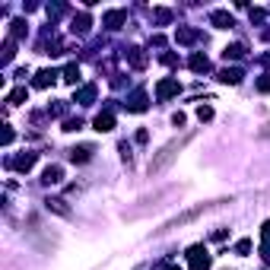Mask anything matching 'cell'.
<instances>
[{
  "label": "cell",
  "mask_w": 270,
  "mask_h": 270,
  "mask_svg": "<svg viewBox=\"0 0 270 270\" xmlns=\"http://www.w3.org/2000/svg\"><path fill=\"white\" fill-rule=\"evenodd\" d=\"M185 143H188V140H172V143H168L165 150H162L159 156L150 162V172H162V168H165L168 162H172V159H175V156H178V153H181V146H185Z\"/></svg>",
  "instance_id": "1"
},
{
  "label": "cell",
  "mask_w": 270,
  "mask_h": 270,
  "mask_svg": "<svg viewBox=\"0 0 270 270\" xmlns=\"http://www.w3.org/2000/svg\"><path fill=\"white\" fill-rule=\"evenodd\" d=\"M188 261H191V270H210V254H207L204 245L188 248Z\"/></svg>",
  "instance_id": "2"
},
{
  "label": "cell",
  "mask_w": 270,
  "mask_h": 270,
  "mask_svg": "<svg viewBox=\"0 0 270 270\" xmlns=\"http://www.w3.org/2000/svg\"><path fill=\"white\" fill-rule=\"evenodd\" d=\"M178 92H181V83H178V80H172V77L162 80V83L156 86V99H159V102H168V99H175Z\"/></svg>",
  "instance_id": "3"
},
{
  "label": "cell",
  "mask_w": 270,
  "mask_h": 270,
  "mask_svg": "<svg viewBox=\"0 0 270 270\" xmlns=\"http://www.w3.org/2000/svg\"><path fill=\"white\" fill-rule=\"evenodd\" d=\"M92 127H96L99 134H108V131H114V114H111V111H102V114H96Z\"/></svg>",
  "instance_id": "4"
},
{
  "label": "cell",
  "mask_w": 270,
  "mask_h": 270,
  "mask_svg": "<svg viewBox=\"0 0 270 270\" xmlns=\"http://www.w3.org/2000/svg\"><path fill=\"white\" fill-rule=\"evenodd\" d=\"M35 159H38V153H23V156L13 159V168H16V172H29V168L35 165Z\"/></svg>",
  "instance_id": "5"
},
{
  "label": "cell",
  "mask_w": 270,
  "mask_h": 270,
  "mask_svg": "<svg viewBox=\"0 0 270 270\" xmlns=\"http://www.w3.org/2000/svg\"><path fill=\"white\" fill-rule=\"evenodd\" d=\"M242 77H245V73H242L239 67H226V70L219 73V80H222V83H229V86H239Z\"/></svg>",
  "instance_id": "6"
},
{
  "label": "cell",
  "mask_w": 270,
  "mask_h": 270,
  "mask_svg": "<svg viewBox=\"0 0 270 270\" xmlns=\"http://www.w3.org/2000/svg\"><path fill=\"white\" fill-rule=\"evenodd\" d=\"M210 23L216 26V29H229V26H232V16H229L226 10H213L210 13Z\"/></svg>",
  "instance_id": "7"
},
{
  "label": "cell",
  "mask_w": 270,
  "mask_h": 270,
  "mask_svg": "<svg viewBox=\"0 0 270 270\" xmlns=\"http://www.w3.org/2000/svg\"><path fill=\"white\" fill-rule=\"evenodd\" d=\"M127 108H131V111H146V92L137 89L131 99H127Z\"/></svg>",
  "instance_id": "8"
},
{
  "label": "cell",
  "mask_w": 270,
  "mask_h": 270,
  "mask_svg": "<svg viewBox=\"0 0 270 270\" xmlns=\"http://www.w3.org/2000/svg\"><path fill=\"white\" fill-rule=\"evenodd\" d=\"M54 77H57L54 70H38L35 73V86H38V89H48V86L54 83Z\"/></svg>",
  "instance_id": "9"
},
{
  "label": "cell",
  "mask_w": 270,
  "mask_h": 270,
  "mask_svg": "<svg viewBox=\"0 0 270 270\" xmlns=\"http://www.w3.org/2000/svg\"><path fill=\"white\" fill-rule=\"evenodd\" d=\"M60 178H64L60 165H48V168H45V175H42V181H45V185H57Z\"/></svg>",
  "instance_id": "10"
},
{
  "label": "cell",
  "mask_w": 270,
  "mask_h": 270,
  "mask_svg": "<svg viewBox=\"0 0 270 270\" xmlns=\"http://www.w3.org/2000/svg\"><path fill=\"white\" fill-rule=\"evenodd\" d=\"M127 60H131L137 70H143V67H146V54L140 51V48H131V51H127Z\"/></svg>",
  "instance_id": "11"
},
{
  "label": "cell",
  "mask_w": 270,
  "mask_h": 270,
  "mask_svg": "<svg viewBox=\"0 0 270 270\" xmlns=\"http://www.w3.org/2000/svg\"><path fill=\"white\" fill-rule=\"evenodd\" d=\"M121 23H124V10H111V13H105V26H108V29H118Z\"/></svg>",
  "instance_id": "12"
},
{
  "label": "cell",
  "mask_w": 270,
  "mask_h": 270,
  "mask_svg": "<svg viewBox=\"0 0 270 270\" xmlns=\"http://www.w3.org/2000/svg\"><path fill=\"white\" fill-rule=\"evenodd\" d=\"M191 70L194 73H207V70H210V60H207L204 54H194V57H191Z\"/></svg>",
  "instance_id": "13"
},
{
  "label": "cell",
  "mask_w": 270,
  "mask_h": 270,
  "mask_svg": "<svg viewBox=\"0 0 270 270\" xmlns=\"http://www.w3.org/2000/svg\"><path fill=\"white\" fill-rule=\"evenodd\" d=\"M92 19L86 16V13H80V16H73V32H89Z\"/></svg>",
  "instance_id": "14"
},
{
  "label": "cell",
  "mask_w": 270,
  "mask_h": 270,
  "mask_svg": "<svg viewBox=\"0 0 270 270\" xmlns=\"http://www.w3.org/2000/svg\"><path fill=\"white\" fill-rule=\"evenodd\" d=\"M92 156V146H77V150H70V159L73 162H86Z\"/></svg>",
  "instance_id": "15"
},
{
  "label": "cell",
  "mask_w": 270,
  "mask_h": 270,
  "mask_svg": "<svg viewBox=\"0 0 270 270\" xmlns=\"http://www.w3.org/2000/svg\"><path fill=\"white\" fill-rule=\"evenodd\" d=\"M92 99H96V86H83V89L77 92V102H83V105H89Z\"/></svg>",
  "instance_id": "16"
},
{
  "label": "cell",
  "mask_w": 270,
  "mask_h": 270,
  "mask_svg": "<svg viewBox=\"0 0 270 270\" xmlns=\"http://www.w3.org/2000/svg\"><path fill=\"white\" fill-rule=\"evenodd\" d=\"M26 96H29V92H26V86H16V89L10 92V99H6V102H10V105H23Z\"/></svg>",
  "instance_id": "17"
},
{
  "label": "cell",
  "mask_w": 270,
  "mask_h": 270,
  "mask_svg": "<svg viewBox=\"0 0 270 270\" xmlns=\"http://www.w3.org/2000/svg\"><path fill=\"white\" fill-rule=\"evenodd\" d=\"M64 80L77 86V83H80V67H77V64H67V67H64Z\"/></svg>",
  "instance_id": "18"
},
{
  "label": "cell",
  "mask_w": 270,
  "mask_h": 270,
  "mask_svg": "<svg viewBox=\"0 0 270 270\" xmlns=\"http://www.w3.org/2000/svg\"><path fill=\"white\" fill-rule=\"evenodd\" d=\"M194 38H197V35H194L191 29H178V32H175V42H181V45H191Z\"/></svg>",
  "instance_id": "19"
},
{
  "label": "cell",
  "mask_w": 270,
  "mask_h": 270,
  "mask_svg": "<svg viewBox=\"0 0 270 270\" xmlns=\"http://www.w3.org/2000/svg\"><path fill=\"white\" fill-rule=\"evenodd\" d=\"M242 54H245V45H229V48L226 51H222V57H242Z\"/></svg>",
  "instance_id": "20"
},
{
  "label": "cell",
  "mask_w": 270,
  "mask_h": 270,
  "mask_svg": "<svg viewBox=\"0 0 270 270\" xmlns=\"http://www.w3.org/2000/svg\"><path fill=\"white\" fill-rule=\"evenodd\" d=\"M48 210H57L60 216H70V210L64 207V200H48Z\"/></svg>",
  "instance_id": "21"
},
{
  "label": "cell",
  "mask_w": 270,
  "mask_h": 270,
  "mask_svg": "<svg viewBox=\"0 0 270 270\" xmlns=\"http://www.w3.org/2000/svg\"><path fill=\"white\" fill-rule=\"evenodd\" d=\"M251 251V239H242V242H235V254H248Z\"/></svg>",
  "instance_id": "22"
},
{
  "label": "cell",
  "mask_w": 270,
  "mask_h": 270,
  "mask_svg": "<svg viewBox=\"0 0 270 270\" xmlns=\"http://www.w3.org/2000/svg\"><path fill=\"white\" fill-rule=\"evenodd\" d=\"M197 118H200V121H213V108H210V105H200V108H197Z\"/></svg>",
  "instance_id": "23"
},
{
  "label": "cell",
  "mask_w": 270,
  "mask_h": 270,
  "mask_svg": "<svg viewBox=\"0 0 270 270\" xmlns=\"http://www.w3.org/2000/svg\"><path fill=\"white\" fill-rule=\"evenodd\" d=\"M258 89L261 92H270V73H264V77L258 80Z\"/></svg>",
  "instance_id": "24"
},
{
  "label": "cell",
  "mask_w": 270,
  "mask_h": 270,
  "mask_svg": "<svg viewBox=\"0 0 270 270\" xmlns=\"http://www.w3.org/2000/svg\"><path fill=\"white\" fill-rule=\"evenodd\" d=\"M261 239H264V245H270V219L264 222V229H261Z\"/></svg>",
  "instance_id": "25"
},
{
  "label": "cell",
  "mask_w": 270,
  "mask_h": 270,
  "mask_svg": "<svg viewBox=\"0 0 270 270\" xmlns=\"http://www.w3.org/2000/svg\"><path fill=\"white\" fill-rule=\"evenodd\" d=\"M172 124H175V127L185 124V111H175V114H172Z\"/></svg>",
  "instance_id": "26"
},
{
  "label": "cell",
  "mask_w": 270,
  "mask_h": 270,
  "mask_svg": "<svg viewBox=\"0 0 270 270\" xmlns=\"http://www.w3.org/2000/svg\"><path fill=\"white\" fill-rule=\"evenodd\" d=\"M156 19H159V23H168V19H172V13H168V10H156Z\"/></svg>",
  "instance_id": "27"
},
{
  "label": "cell",
  "mask_w": 270,
  "mask_h": 270,
  "mask_svg": "<svg viewBox=\"0 0 270 270\" xmlns=\"http://www.w3.org/2000/svg\"><path fill=\"white\" fill-rule=\"evenodd\" d=\"M13 143V131H10V127H3V146H10Z\"/></svg>",
  "instance_id": "28"
},
{
  "label": "cell",
  "mask_w": 270,
  "mask_h": 270,
  "mask_svg": "<svg viewBox=\"0 0 270 270\" xmlns=\"http://www.w3.org/2000/svg\"><path fill=\"white\" fill-rule=\"evenodd\" d=\"M80 127H83L80 121H67V124H64V131H80Z\"/></svg>",
  "instance_id": "29"
},
{
  "label": "cell",
  "mask_w": 270,
  "mask_h": 270,
  "mask_svg": "<svg viewBox=\"0 0 270 270\" xmlns=\"http://www.w3.org/2000/svg\"><path fill=\"white\" fill-rule=\"evenodd\" d=\"M251 19L254 23H264V10H251Z\"/></svg>",
  "instance_id": "30"
},
{
  "label": "cell",
  "mask_w": 270,
  "mask_h": 270,
  "mask_svg": "<svg viewBox=\"0 0 270 270\" xmlns=\"http://www.w3.org/2000/svg\"><path fill=\"white\" fill-rule=\"evenodd\" d=\"M165 270H181V267H175V264H168V267H165Z\"/></svg>",
  "instance_id": "31"
},
{
  "label": "cell",
  "mask_w": 270,
  "mask_h": 270,
  "mask_svg": "<svg viewBox=\"0 0 270 270\" xmlns=\"http://www.w3.org/2000/svg\"><path fill=\"white\" fill-rule=\"evenodd\" d=\"M264 64H267V67H270V54H267V57H264Z\"/></svg>",
  "instance_id": "32"
}]
</instances>
